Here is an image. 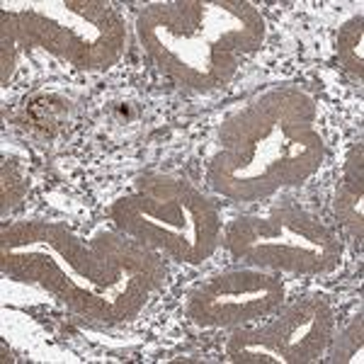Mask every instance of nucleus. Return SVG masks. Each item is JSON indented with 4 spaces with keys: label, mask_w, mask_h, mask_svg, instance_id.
<instances>
[{
    "label": "nucleus",
    "mask_w": 364,
    "mask_h": 364,
    "mask_svg": "<svg viewBox=\"0 0 364 364\" xmlns=\"http://www.w3.org/2000/svg\"><path fill=\"white\" fill-rule=\"evenodd\" d=\"M0 267L15 279L37 282L70 311L105 326L132 321L146 306L141 299L95 289L46 243H0Z\"/></svg>",
    "instance_id": "7"
},
{
    "label": "nucleus",
    "mask_w": 364,
    "mask_h": 364,
    "mask_svg": "<svg viewBox=\"0 0 364 364\" xmlns=\"http://www.w3.org/2000/svg\"><path fill=\"white\" fill-rule=\"evenodd\" d=\"M336 338V311L321 294L291 304L267 326L233 328L226 357L233 364H309L318 362Z\"/></svg>",
    "instance_id": "6"
},
{
    "label": "nucleus",
    "mask_w": 364,
    "mask_h": 364,
    "mask_svg": "<svg viewBox=\"0 0 364 364\" xmlns=\"http://www.w3.org/2000/svg\"><path fill=\"white\" fill-rule=\"evenodd\" d=\"M362 343H364L362 318H357V321H352V326L338 338V345H336V350H333V362H350L352 355L362 352Z\"/></svg>",
    "instance_id": "11"
},
{
    "label": "nucleus",
    "mask_w": 364,
    "mask_h": 364,
    "mask_svg": "<svg viewBox=\"0 0 364 364\" xmlns=\"http://www.w3.org/2000/svg\"><path fill=\"white\" fill-rule=\"evenodd\" d=\"M136 34L168 78L211 90L226 85L240 58L260 49L267 25L248 0H178L144 8Z\"/></svg>",
    "instance_id": "2"
},
{
    "label": "nucleus",
    "mask_w": 364,
    "mask_h": 364,
    "mask_svg": "<svg viewBox=\"0 0 364 364\" xmlns=\"http://www.w3.org/2000/svg\"><path fill=\"white\" fill-rule=\"evenodd\" d=\"M109 216L119 233L180 265H202L221 243L219 209L187 180L144 175L136 192L112 204Z\"/></svg>",
    "instance_id": "4"
},
{
    "label": "nucleus",
    "mask_w": 364,
    "mask_h": 364,
    "mask_svg": "<svg viewBox=\"0 0 364 364\" xmlns=\"http://www.w3.org/2000/svg\"><path fill=\"white\" fill-rule=\"evenodd\" d=\"M207 182L233 202H260L301 185L326 161L318 105L296 85H277L231 114L219 129Z\"/></svg>",
    "instance_id": "1"
},
{
    "label": "nucleus",
    "mask_w": 364,
    "mask_h": 364,
    "mask_svg": "<svg viewBox=\"0 0 364 364\" xmlns=\"http://www.w3.org/2000/svg\"><path fill=\"white\" fill-rule=\"evenodd\" d=\"M124 20L105 0H49L25 10H3V83L13 75L17 49H39L80 70H102L119 61Z\"/></svg>",
    "instance_id": "3"
},
{
    "label": "nucleus",
    "mask_w": 364,
    "mask_h": 364,
    "mask_svg": "<svg viewBox=\"0 0 364 364\" xmlns=\"http://www.w3.org/2000/svg\"><path fill=\"white\" fill-rule=\"evenodd\" d=\"M287 294L282 272L238 267L199 284L187 296L185 314L197 328H245L272 316Z\"/></svg>",
    "instance_id": "8"
},
{
    "label": "nucleus",
    "mask_w": 364,
    "mask_h": 364,
    "mask_svg": "<svg viewBox=\"0 0 364 364\" xmlns=\"http://www.w3.org/2000/svg\"><path fill=\"white\" fill-rule=\"evenodd\" d=\"M221 243L245 267L282 274H328L343 257L338 233L291 199L274 204L265 216L236 219L224 231Z\"/></svg>",
    "instance_id": "5"
},
{
    "label": "nucleus",
    "mask_w": 364,
    "mask_h": 364,
    "mask_svg": "<svg viewBox=\"0 0 364 364\" xmlns=\"http://www.w3.org/2000/svg\"><path fill=\"white\" fill-rule=\"evenodd\" d=\"M338 221L357 240L364 238V146L357 144L345 161L343 182L333 202Z\"/></svg>",
    "instance_id": "9"
},
{
    "label": "nucleus",
    "mask_w": 364,
    "mask_h": 364,
    "mask_svg": "<svg viewBox=\"0 0 364 364\" xmlns=\"http://www.w3.org/2000/svg\"><path fill=\"white\" fill-rule=\"evenodd\" d=\"M362 44H364V13H357L350 17L338 32L336 42V54L340 66L350 70L355 78H364V56H362Z\"/></svg>",
    "instance_id": "10"
}]
</instances>
